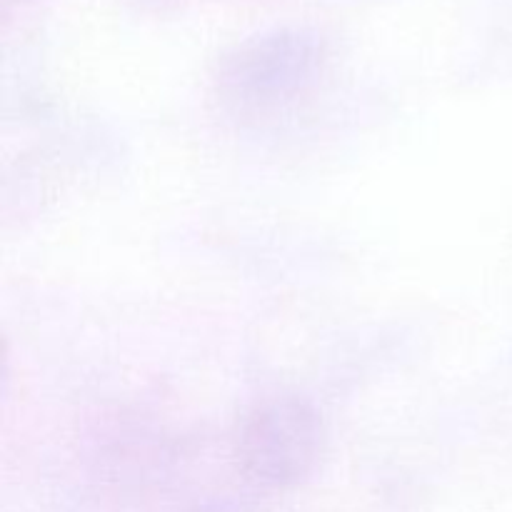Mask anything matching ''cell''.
<instances>
[{
	"label": "cell",
	"instance_id": "1",
	"mask_svg": "<svg viewBox=\"0 0 512 512\" xmlns=\"http://www.w3.org/2000/svg\"><path fill=\"white\" fill-rule=\"evenodd\" d=\"M325 423L303 398H273L243 418L235 443L240 470L263 488H295L318 468Z\"/></svg>",
	"mask_w": 512,
	"mask_h": 512
},
{
	"label": "cell",
	"instance_id": "2",
	"mask_svg": "<svg viewBox=\"0 0 512 512\" xmlns=\"http://www.w3.org/2000/svg\"><path fill=\"white\" fill-rule=\"evenodd\" d=\"M325 60L318 30L285 25L255 33L235 45L218 70V85L240 105H270L303 90Z\"/></svg>",
	"mask_w": 512,
	"mask_h": 512
},
{
	"label": "cell",
	"instance_id": "3",
	"mask_svg": "<svg viewBox=\"0 0 512 512\" xmlns=\"http://www.w3.org/2000/svg\"><path fill=\"white\" fill-rule=\"evenodd\" d=\"M138 5H143V8H153V10H163V8H173V5H178L180 0H135Z\"/></svg>",
	"mask_w": 512,
	"mask_h": 512
}]
</instances>
